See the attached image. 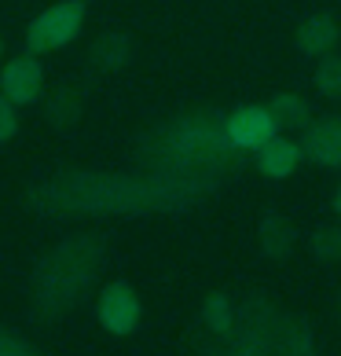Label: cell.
Listing matches in <instances>:
<instances>
[{
  "label": "cell",
  "mask_w": 341,
  "mask_h": 356,
  "mask_svg": "<svg viewBox=\"0 0 341 356\" xmlns=\"http://www.w3.org/2000/svg\"><path fill=\"white\" fill-rule=\"evenodd\" d=\"M85 26V4L81 0H59V4L44 8L30 26H26V48L33 56H44V51L67 48Z\"/></svg>",
  "instance_id": "obj_2"
},
{
  "label": "cell",
  "mask_w": 341,
  "mask_h": 356,
  "mask_svg": "<svg viewBox=\"0 0 341 356\" xmlns=\"http://www.w3.org/2000/svg\"><path fill=\"white\" fill-rule=\"evenodd\" d=\"M224 136L239 151H260L272 136H279V125L268 107H239L235 114H228Z\"/></svg>",
  "instance_id": "obj_3"
},
{
  "label": "cell",
  "mask_w": 341,
  "mask_h": 356,
  "mask_svg": "<svg viewBox=\"0 0 341 356\" xmlns=\"http://www.w3.org/2000/svg\"><path fill=\"white\" fill-rule=\"evenodd\" d=\"M96 312H99V323L110 334H133L140 323V298L128 283H110V286H103Z\"/></svg>",
  "instance_id": "obj_4"
},
{
  "label": "cell",
  "mask_w": 341,
  "mask_h": 356,
  "mask_svg": "<svg viewBox=\"0 0 341 356\" xmlns=\"http://www.w3.org/2000/svg\"><path fill=\"white\" fill-rule=\"evenodd\" d=\"M92 56H96V63H99V67L114 70L117 63L125 59V41H122L117 33H107V37H103V41L96 44V51H92Z\"/></svg>",
  "instance_id": "obj_12"
},
{
  "label": "cell",
  "mask_w": 341,
  "mask_h": 356,
  "mask_svg": "<svg viewBox=\"0 0 341 356\" xmlns=\"http://www.w3.org/2000/svg\"><path fill=\"white\" fill-rule=\"evenodd\" d=\"M19 133V114H15V103L8 96H0V143L11 140Z\"/></svg>",
  "instance_id": "obj_15"
},
{
  "label": "cell",
  "mask_w": 341,
  "mask_h": 356,
  "mask_svg": "<svg viewBox=\"0 0 341 356\" xmlns=\"http://www.w3.org/2000/svg\"><path fill=\"white\" fill-rule=\"evenodd\" d=\"M316 88L326 99H341V59H323L316 67Z\"/></svg>",
  "instance_id": "obj_11"
},
{
  "label": "cell",
  "mask_w": 341,
  "mask_h": 356,
  "mask_svg": "<svg viewBox=\"0 0 341 356\" xmlns=\"http://www.w3.org/2000/svg\"><path fill=\"white\" fill-rule=\"evenodd\" d=\"M312 250H316L323 261L341 257V232H338V228H319L316 239H312Z\"/></svg>",
  "instance_id": "obj_13"
},
{
  "label": "cell",
  "mask_w": 341,
  "mask_h": 356,
  "mask_svg": "<svg viewBox=\"0 0 341 356\" xmlns=\"http://www.w3.org/2000/svg\"><path fill=\"white\" fill-rule=\"evenodd\" d=\"M253 158H257V169H260L265 177H272V180H286V177H290L294 169H297L301 158H305V151H301V143L286 140V136H272Z\"/></svg>",
  "instance_id": "obj_7"
},
{
  "label": "cell",
  "mask_w": 341,
  "mask_h": 356,
  "mask_svg": "<svg viewBox=\"0 0 341 356\" xmlns=\"http://www.w3.org/2000/svg\"><path fill=\"white\" fill-rule=\"evenodd\" d=\"M0 92H4L15 107L19 103H37L44 92V67L33 56L11 59L4 67V74H0Z\"/></svg>",
  "instance_id": "obj_5"
},
{
  "label": "cell",
  "mask_w": 341,
  "mask_h": 356,
  "mask_svg": "<svg viewBox=\"0 0 341 356\" xmlns=\"http://www.w3.org/2000/svg\"><path fill=\"white\" fill-rule=\"evenodd\" d=\"M301 151L308 154V162H316L323 169H338L341 165V118H319L308 122Z\"/></svg>",
  "instance_id": "obj_6"
},
{
  "label": "cell",
  "mask_w": 341,
  "mask_h": 356,
  "mask_svg": "<svg viewBox=\"0 0 341 356\" xmlns=\"http://www.w3.org/2000/svg\"><path fill=\"white\" fill-rule=\"evenodd\" d=\"M268 111L275 114V125L279 129H308V122H312L308 103L301 99L297 92H279V96H272Z\"/></svg>",
  "instance_id": "obj_9"
},
{
  "label": "cell",
  "mask_w": 341,
  "mask_h": 356,
  "mask_svg": "<svg viewBox=\"0 0 341 356\" xmlns=\"http://www.w3.org/2000/svg\"><path fill=\"white\" fill-rule=\"evenodd\" d=\"M0 56H4V37H0Z\"/></svg>",
  "instance_id": "obj_17"
},
{
  "label": "cell",
  "mask_w": 341,
  "mask_h": 356,
  "mask_svg": "<svg viewBox=\"0 0 341 356\" xmlns=\"http://www.w3.org/2000/svg\"><path fill=\"white\" fill-rule=\"evenodd\" d=\"M202 316H206L209 331H217V334L231 331V301L224 294H209L206 305H202Z\"/></svg>",
  "instance_id": "obj_10"
},
{
  "label": "cell",
  "mask_w": 341,
  "mask_h": 356,
  "mask_svg": "<svg viewBox=\"0 0 341 356\" xmlns=\"http://www.w3.org/2000/svg\"><path fill=\"white\" fill-rule=\"evenodd\" d=\"M334 209H338V217H341V188H338V195H334Z\"/></svg>",
  "instance_id": "obj_16"
},
{
  "label": "cell",
  "mask_w": 341,
  "mask_h": 356,
  "mask_svg": "<svg viewBox=\"0 0 341 356\" xmlns=\"http://www.w3.org/2000/svg\"><path fill=\"white\" fill-rule=\"evenodd\" d=\"M294 44L305 51V56H326L338 44V22L331 15H312L297 26Z\"/></svg>",
  "instance_id": "obj_8"
},
{
  "label": "cell",
  "mask_w": 341,
  "mask_h": 356,
  "mask_svg": "<svg viewBox=\"0 0 341 356\" xmlns=\"http://www.w3.org/2000/svg\"><path fill=\"white\" fill-rule=\"evenodd\" d=\"M0 356H41V353H37L30 341H22L19 334H11L0 327Z\"/></svg>",
  "instance_id": "obj_14"
},
{
  "label": "cell",
  "mask_w": 341,
  "mask_h": 356,
  "mask_svg": "<svg viewBox=\"0 0 341 356\" xmlns=\"http://www.w3.org/2000/svg\"><path fill=\"white\" fill-rule=\"evenodd\" d=\"M99 272V243L96 239H70L59 250L41 261L37 268V305L41 312H67L70 305H77L81 290L96 280Z\"/></svg>",
  "instance_id": "obj_1"
}]
</instances>
